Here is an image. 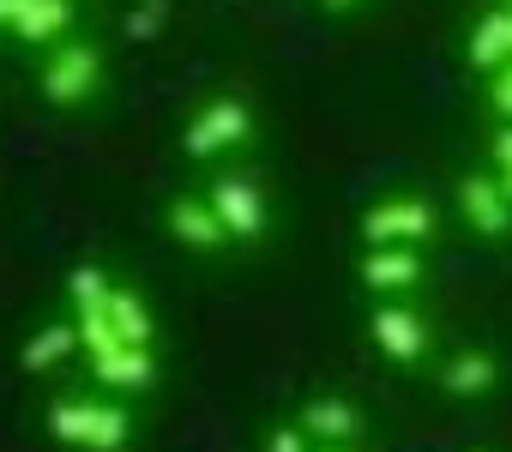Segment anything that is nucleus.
<instances>
[{
    "mask_svg": "<svg viewBox=\"0 0 512 452\" xmlns=\"http://www.w3.org/2000/svg\"><path fill=\"white\" fill-rule=\"evenodd\" d=\"M434 236H440V211L422 193H392V199H380V205L362 211V242L368 248H392V242L422 248Z\"/></svg>",
    "mask_w": 512,
    "mask_h": 452,
    "instance_id": "20e7f679",
    "label": "nucleus"
},
{
    "mask_svg": "<svg viewBox=\"0 0 512 452\" xmlns=\"http://www.w3.org/2000/svg\"><path fill=\"white\" fill-rule=\"evenodd\" d=\"M109 290H115V278H109L103 266H73V278H67L73 314H97V308H109Z\"/></svg>",
    "mask_w": 512,
    "mask_h": 452,
    "instance_id": "f3484780",
    "label": "nucleus"
},
{
    "mask_svg": "<svg viewBox=\"0 0 512 452\" xmlns=\"http://www.w3.org/2000/svg\"><path fill=\"white\" fill-rule=\"evenodd\" d=\"M314 452H356V446H314Z\"/></svg>",
    "mask_w": 512,
    "mask_h": 452,
    "instance_id": "b1692460",
    "label": "nucleus"
},
{
    "mask_svg": "<svg viewBox=\"0 0 512 452\" xmlns=\"http://www.w3.org/2000/svg\"><path fill=\"white\" fill-rule=\"evenodd\" d=\"M296 422L314 434V446H356V440L368 434V416H362L350 398H308Z\"/></svg>",
    "mask_w": 512,
    "mask_h": 452,
    "instance_id": "9b49d317",
    "label": "nucleus"
},
{
    "mask_svg": "<svg viewBox=\"0 0 512 452\" xmlns=\"http://www.w3.org/2000/svg\"><path fill=\"white\" fill-rule=\"evenodd\" d=\"M500 386V362L494 350H458L440 362V392L446 398H488Z\"/></svg>",
    "mask_w": 512,
    "mask_h": 452,
    "instance_id": "f8f14e48",
    "label": "nucleus"
},
{
    "mask_svg": "<svg viewBox=\"0 0 512 452\" xmlns=\"http://www.w3.org/2000/svg\"><path fill=\"white\" fill-rule=\"evenodd\" d=\"M109 326L121 344H157V320H151V302L139 284H115L109 290Z\"/></svg>",
    "mask_w": 512,
    "mask_h": 452,
    "instance_id": "4468645a",
    "label": "nucleus"
},
{
    "mask_svg": "<svg viewBox=\"0 0 512 452\" xmlns=\"http://www.w3.org/2000/svg\"><path fill=\"white\" fill-rule=\"evenodd\" d=\"M260 452H314V434L302 422H278V428H266Z\"/></svg>",
    "mask_w": 512,
    "mask_h": 452,
    "instance_id": "6ab92c4d",
    "label": "nucleus"
},
{
    "mask_svg": "<svg viewBox=\"0 0 512 452\" xmlns=\"http://www.w3.org/2000/svg\"><path fill=\"white\" fill-rule=\"evenodd\" d=\"M103 79H109V61H103V43H91V37H61V43L43 55V67H37V91H43V103H55V109L91 103V97L103 91Z\"/></svg>",
    "mask_w": 512,
    "mask_h": 452,
    "instance_id": "f03ea898",
    "label": "nucleus"
},
{
    "mask_svg": "<svg viewBox=\"0 0 512 452\" xmlns=\"http://www.w3.org/2000/svg\"><path fill=\"white\" fill-rule=\"evenodd\" d=\"M67 31H73V0H31V13L13 25V37L37 43V49H55Z\"/></svg>",
    "mask_w": 512,
    "mask_h": 452,
    "instance_id": "dca6fc26",
    "label": "nucleus"
},
{
    "mask_svg": "<svg viewBox=\"0 0 512 452\" xmlns=\"http://www.w3.org/2000/svg\"><path fill=\"white\" fill-rule=\"evenodd\" d=\"M368 338H374V350H380L386 362H398V368H410V362H422V356L434 350V326H428V314L410 308V302H374V308H368Z\"/></svg>",
    "mask_w": 512,
    "mask_h": 452,
    "instance_id": "39448f33",
    "label": "nucleus"
},
{
    "mask_svg": "<svg viewBox=\"0 0 512 452\" xmlns=\"http://www.w3.org/2000/svg\"><path fill=\"white\" fill-rule=\"evenodd\" d=\"M73 350H85V344H79V320H55V326H37V332L25 338V350H19V368H31V374H49V368H61Z\"/></svg>",
    "mask_w": 512,
    "mask_h": 452,
    "instance_id": "2eb2a0df",
    "label": "nucleus"
},
{
    "mask_svg": "<svg viewBox=\"0 0 512 452\" xmlns=\"http://www.w3.org/2000/svg\"><path fill=\"white\" fill-rule=\"evenodd\" d=\"M356 278H362L368 290H380V296H404V290H422V278H428V254L410 248V242L368 248L362 266H356Z\"/></svg>",
    "mask_w": 512,
    "mask_h": 452,
    "instance_id": "1a4fd4ad",
    "label": "nucleus"
},
{
    "mask_svg": "<svg viewBox=\"0 0 512 452\" xmlns=\"http://www.w3.org/2000/svg\"><path fill=\"white\" fill-rule=\"evenodd\" d=\"M49 434L73 452H121L133 440V410L121 398H55L49 404Z\"/></svg>",
    "mask_w": 512,
    "mask_h": 452,
    "instance_id": "f257e3e1",
    "label": "nucleus"
},
{
    "mask_svg": "<svg viewBox=\"0 0 512 452\" xmlns=\"http://www.w3.org/2000/svg\"><path fill=\"white\" fill-rule=\"evenodd\" d=\"M458 211H464V223L482 236V242H500V236H512V193L500 187V175H464L458 181Z\"/></svg>",
    "mask_w": 512,
    "mask_h": 452,
    "instance_id": "0eeeda50",
    "label": "nucleus"
},
{
    "mask_svg": "<svg viewBox=\"0 0 512 452\" xmlns=\"http://www.w3.org/2000/svg\"><path fill=\"white\" fill-rule=\"evenodd\" d=\"M488 157H494V175H500V187L512 193V121H500V127H494V139H488Z\"/></svg>",
    "mask_w": 512,
    "mask_h": 452,
    "instance_id": "412c9836",
    "label": "nucleus"
},
{
    "mask_svg": "<svg viewBox=\"0 0 512 452\" xmlns=\"http://www.w3.org/2000/svg\"><path fill=\"white\" fill-rule=\"evenodd\" d=\"M163 223H169V236H175L187 254H223V248L235 242V236L223 230V217L211 211V199H205V193H181V199H169Z\"/></svg>",
    "mask_w": 512,
    "mask_h": 452,
    "instance_id": "6e6552de",
    "label": "nucleus"
},
{
    "mask_svg": "<svg viewBox=\"0 0 512 452\" xmlns=\"http://www.w3.org/2000/svg\"><path fill=\"white\" fill-rule=\"evenodd\" d=\"M464 61H470L476 73H494V67L512 61V7L476 19V31H470V43H464Z\"/></svg>",
    "mask_w": 512,
    "mask_h": 452,
    "instance_id": "ddd939ff",
    "label": "nucleus"
},
{
    "mask_svg": "<svg viewBox=\"0 0 512 452\" xmlns=\"http://www.w3.org/2000/svg\"><path fill=\"white\" fill-rule=\"evenodd\" d=\"M25 13H31V0H0V31H13Z\"/></svg>",
    "mask_w": 512,
    "mask_h": 452,
    "instance_id": "4be33fe9",
    "label": "nucleus"
},
{
    "mask_svg": "<svg viewBox=\"0 0 512 452\" xmlns=\"http://www.w3.org/2000/svg\"><path fill=\"white\" fill-rule=\"evenodd\" d=\"M91 374L109 392H151L157 386V350L151 344H109L91 356Z\"/></svg>",
    "mask_w": 512,
    "mask_h": 452,
    "instance_id": "9d476101",
    "label": "nucleus"
},
{
    "mask_svg": "<svg viewBox=\"0 0 512 452\" xmlns=\"http://www.w3.org/2000/svg\"><path fill=\"white\" fill-rule=\"evenodd\" d=\"M163 25H169V0H139V7L127 13V37H133V43L163 37Z\"/></svg>",
    "mask_w": 512,
    "mask_h": 452,
    "instance_id": "a211bd4d",
    "label": "nucleus"
},
{
    "mask_svg": "<svg viewBox=\"0 0 512 452\" xmlns=\"http://www.w3.org/2000/svg\"><path fill=\"white\" fill-rule=\"evenodd\" d=\"M368 0H320V13H332V19H350V13H362Z\"/></svg>",
    "mask_w": 512,
    "mask_h": 452,
    "instance_id": "5701e85b",
    "label": "nucleus"
},
{
    "mask_svg": "<svg viewBox=\"0 0 512 452\" xmlns=\"http://www.w3.org/2000/svg\"><path fill=\"white\" fill-rule=\"evenodd\" d=\"M253 139V109L247 97H211L187 127H181V151L193 163H211V157H229L235 145Z\"/></svg>",
    "mask_w": 512,
    "mask_h": 452,
    "instance_id": "7ed1b4c3",
    "label": "nucleus"
},
{
    "mask_svg": "<svg viewBox=\"0 0 512 452\" xmlns=\"http://www.w3.org/2000/svg\"><path fill=\"white\" fill-rule=\"evenodd\" d=\"M205 199H211V211L223 217V230L235 242H260L272 230V205H266V193H260V181H253V175H229L223 169V175H211Z\"/></svg>",
    "mask_w": 512,
    "mask_h": 452,
    "instance_id": "423d86ee",
    "label": "nucleus"
},
{
    "mask_svg": "<svg viewBox=\"0 0 512 452\" xmlns=\"http://www.w3.org/2000/svg\"><path fill=\"white\" fill-rule=\"evenodd\" d=\"M488 109H494V121H512V61L488 73Z\"/></svg>",
    "mask_w": 512,
    "mask_h": 452,
    "instance_id": "aec40b11",
    "label": "nucleus"
}]
</instances>
